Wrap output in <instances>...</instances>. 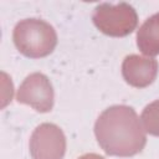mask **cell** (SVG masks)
I'll return each instance as SVG.
<instances>
[{"label":"cell","mask_w":159,"mask_h":159,"mask_svg":"<svg viewBox=\"0 0 159 159\" xmlns=\"http://www.w3.org/2000/svg\"><path fill=\"white\" fill-rule=\"evenodd\" d=\"M77 159H106V158L99 155V154H96V153H87V154H83V155L78 157Z\"/></svg>","instance_id":"9c48e42d"},{"label":"cell","mask_w":159,"mask_h":159,"mask_svg":"<svg viewBox=\"0 0 159 159\" xmlns=\"http://www.w3.org/2000/svg\"><path fill=\"white\" fill-rule=\"evenodd\" d=\"M94 135L108 155L133 157L147 143L145 129L135 111L125 104L106 108L94 123Z\"/></svg>","instance_id":"6da1fadb"},{"label":"cell","mask_w":159,"mask_h":159,"mask_svg":"<svg viewBox=\"0 0 159 159\" xmlns=\"http://www.w3.org/2000/svg\"><path fill=\"white\" fill-rule=\"evenodd\" d=\"M92 21L102 34L113 37H124L135 30L138 15L135 9L128 2L116 5L102 2L94 7Z\"/></svg>","instance_id":"3957f363"},{"label":"cell","mask_w":159,"mask_h":159,"mask_svg":"<svg viewBox=\"0 0 159 159\" xmlns=\"http://www.w3.org/2000/svg\"><path fill=\"white\" fill-rule=\"evenodd\" d=\"M140 120L145 132L152 135L159 137V99H155L154 102L144 107Z\"/></svg>","instance_id":"ba28073f"},{"label":"cell","mask_w":159,"mask_h":159,"mask_svg":"<svg viewBox=\"0 0 159 159\" xmlns=\"http://www.w3.org/2000/svg\"><path fill=\"white\" fill-rule=\"evenodd\" d=\"M16 101L32 107L40 113L50 112L55 102V92L50 78L41 72L26 76L17 89Z\"/></svg>","instance_id":"277c9868"},{"label":"cell","mask_w":159,"mask_h":159,"mask_svg":"<svg viewBox=\"0 0 159 159\" xmlns=\"http://www.w3.org/2000/svg\"><path fill=\"white\" fill-rule=\"evenodd\" d=\"M30 154L32 159H63L66 137L53 123H41L30 137Z\"/></svg>","instance_id":"5b68a950"},{"label":"cell","mask_w":159,"mask_h":159,"mask_svg":"<svg viewBox=\"0 0 159 159\" xmlns=\"http://www.w3.org/2000/svg\"><path fill=\"white\" fill-rule=\"evenodd\" d=\"M158 61L153 57L128 55L122 62V76L124 81L135 88L148 87L158 75Z\"/></svg>","instance_id":"8992f818"},{"label":"cell","mask_w":159,"mask_h":159,"mask_svg":"<svg viewBox=\"0 0 159 159\" xmlns=\"http://www.w3.org/2000/svg\"><path fill=\"white\" fill-rule=\"evenodd\" d=\"M137 46L148 57L159 55V12L140 25L137 31Z\"/></svg>","instance_id":"52a82bcc"},{"label":"cell","mask_w":159,"mask_h":159,"mask_svg":"<svg viewBox=\"0 0 159 159\" xmlns=\"http://www.w3.org/2000/svg\"><path fill=\"white\" fill-rule=\"evenodd\" d=\"M12 41L20 53L30 58H42L53 52L57 45L55 27L41 19L20 20L12 31Z\"/></svg>","instance_id":"7a4b0ae2"}]
</instances>
